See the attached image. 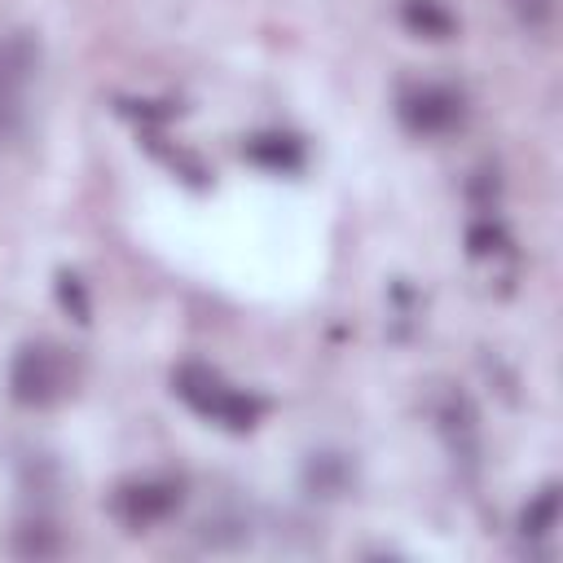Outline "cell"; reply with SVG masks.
<instances>
[{"label":"cell","instance_id":"1","mask_svg":"<svg viewBox=\"0 0 563 563\" xmlns=\"http://www.w3.org/2000/svg\"><path fill=\"white\" fill-rule=\"evenodd\" d=\"M75 383H79V361L70 356V347L53 339L22 343L9 361V396L22 409H53L75 391Z\"/></svg>","mask_w":563,"mask_h":563},{"label":"cell","instance_id":"2","mask_svg":"<svg viewBox=\"0 0 563 563\" xmlns=\"http://www.w3.org/2000/svg\"><path fill=\"white\" fill-rule=\"evenodd\" d=\"M172 391L194 409V413H202V418H211V422H220V427H229V431H251L260 418H264V400L260 396H251V391H242V387H229L224 378H220V369H211V365H202V361H185L176 374H172Z\"/></svg>","mask_w":563,"mask_h":563},{"label":"cell","instance_id":"3","mask_svg":"<svg viewBox=\"0 0 563 563\" xmlns=\"http://www.w3.org/2000/svg\"><path fill=\"white\" fill-rule=\"evenodd\" d=\"M185 475H136V479H123L114 493H110V515L128 528V532H145L163 519H172L180 506H185Z\"/></svg>","mask_w":563,"mask_h":563},{"label":"cell","instance_id":"4","mask_svg":"<svg viewBox=\"0 0 563 563\" xmlns=\"http://www.w3.org/2000/svg\"><path fill=\"white\" fill-rule=\"evenodd\" d=\"M396 119L413 136H449L466 123V92L453 84H435V79L405 84L396 97Z\"/></svg>","mask_w":563,"mask_h":563},{"label":"cell","instance_id":"5","mask_svg":"<svg viewBox=\"0 0 563 563\" xmlns=\"http://www.w3.org/2000/svg\"><path fill=\"white\" fill-rule=\"evenodd\" d=\"M435 427L444 435L453 466H462L466 479H475L479 462H484V435H479V409L462 387H444L435 396Z\"/></svg>","mask_w":563,"mask_h":563},{"label":"cell","instance_id":"6","mask_svg":"<svg viewBox=\"0 0 563 563\" xmlns=\"http://www.w3.org/2000/svg\"><path fill=\"white\" fill-rule=\"evenodd\" d=\"M35 66H40V44L26 31L0 40V136H13L22 128V88L31 84Z\"/></svg>","mask_w":563,"mask_h":563},{"label":"cell","instance_id":"7","mask_svg":"<svg viewBox=\"0 0 563 563\" xmlns=\"http://www.w3.org/2000/svg\"><path fill=\"white\" fill-rule=\"evenodd\" d=\"M242 158L255 163V167H264V172L290 176V172L303 167V145L295 136H286V132H255V136L242 141Z\"/></svg>","mask_w":563,"mask_h":563},{"label":"cell","instance_id":"8","mask_svg":"<svg viewBox=\"0 0 563 563\" xmlns=\"http://www.w3.org/2000/svg\"><path fill=\"white\" fill-rule=\"evenodd\" d=\"M303 488L312 497H343L352 488V462H347V453H330V449L312 453L303 462Z\"/></svg>","mask_w":563,"mask_h":563},{"label":"cell","instance_id":"9","mask_svg":"<svg viewBox=\"0 0 563 563\" xmlns=\"http://www.w3.org/2000/svg\"><path fill=\"white\" fill-rule=\"evenodd\" d=\"M400 22H405V31L422 35V40H453L457 35V18L440 0H400Z\"/></svg>","mask_w":563,"mask_h":563},{"label":"cell","instance_id":"10","mask_svg":"<svg viewBox=\"0 0 563 563\" xmlns=\"http://www.w3.org/2000/svg\"><path fill=\"white\" fill-rule=\"evenodd\" d=\"M9 550H13V559H57V554H66V541H62V532L53 523L31 519V523L13 528Z\"/></svg>","mask_w":563,"mask_h":563},{"label":"cell","instance_id":"11","mask_svg":"<svg viewBox=\"0 0 563 563\" xmlns=\"http://www.w3.org/2000/svg\"><path fill=\"white\" fill-rule=\"evenodd\" d=\"M559 528V484H545L523 510H519V537L523 541H545Z\"/></svg>","mask_w":563,"mask_h":563},{"label":"cell","instance_id":"12","mask_svg":"<svg viewBox=\"0 0 563 563\" xmlns=\"http://www.w3.org/2000/svg\"><path fill=\"white\" fill-rule=\"evenodd\" d=\"M145 136H150L145 145H150V150H154V154H158V158H163L180 180H189L194 189H202V185H207V176H211V172L202 167V158H198V154H189V150H172V145H163V136H154V132H145Z\"/></svg>","mask_w":563,"mask_h":563},{"label":"cell","instance_id":"13","mask_svg":"<svg viewBox=\"0 0 563 563\" xmlns=\"http://www.w3.org/2000/svg\"><path fill=\"white\" fill-rule=\"evenodd\" d=\"M510 242H506V229L493 220V216H475L471 224H466V251L475 255V260H493V255H501Z\"/></svg>","mask_w":563,"mask_h":563},{"label":"cell","instance_id":"14","mask_svg":"<svg viewBox=\"0 0 563 563\" xmlns=\"http://www.w3.org/2000/svg\"><path fill=\"white\" fill-rule=\"evenodd\" d=\"M519 26L528 35H550L554 31V18H559V0H510Z\"/></svg>","mask_w":563,"mask_h":563},{"label":"cell","instance_id":"15","mask_svg":"<svg viewBox=\"0 0 563 563\" xmlns=\"http://www.w3.org/2000/svg\"><path fill=\"white\" fill-rule=\"evenodd\" d=\"M57 303H62L79 325H88L92 303H88V290H84V282H79L75 273H57Z\"/></svg>","mask_w":563,"mask_h":563},{"label":"cell","instance_id":"16","mask_svg":"<svg viewBox=\"0 0 563 563\" xmlns=\"http://www.w3.org/2000/svg\"><path fill=\"white\" fill-rule=\"evenodd\" d=\"M466 194H471V202L484 211V216H493V202H497V194H501V180H497V167H479L475 176H471V185H466Z\"/></svg>","mask_w":563,"mask_h":563},{"label":"cell","instance_id":"17","mask_svg":"<svg viewBox=\"0 0 563 563\" xmlns=\"http://www.w3.org/2000/svg\"><path fill=\"white\" fill-rule=\"evenodd\" d=\"M119 110H123V114H132V119H136V123H145V128H150V123H167V119L176 114V106H172V101H119Z\"/></svg>","mask_w":563,"mask_h":563}]
</instances>
